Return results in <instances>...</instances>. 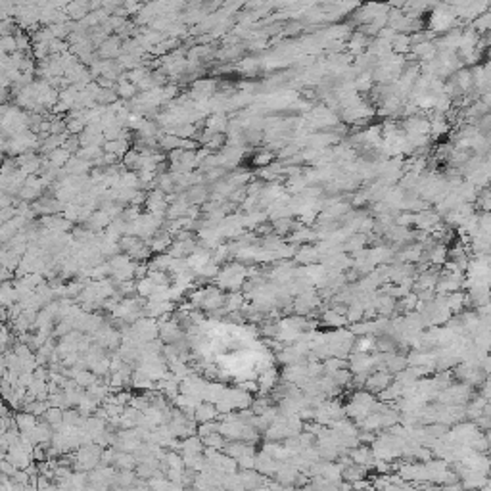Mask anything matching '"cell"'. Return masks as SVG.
I'll return each instance as SVG.
<instances>
[{
	"label": "cell",
	"mask_w": 491,
	"mask_h": 491,
	"mask_svg": "<svg viewBox=\"0 0 491 491\" xmlns=\"http://www.w3.org/2000/svg\"><path fill=\"white\" fill-rule=\"evenodd\" d=\"M391 380H394V374L388 372V370H374L372 374H368L367 380H365V389L370 391V394H380Z\"/></svg>",
	"instance_id": "1"
},
{
	"label": "cell",
	"mask_w": 491,
	"mask_h": 491,
	"mask_svg": "<svg viewBox=\"0 0 491 491\" xmlns=\"http://www.w3.org/2000/svg\"><path fill=\"white\" fill-rule=\"evenodd\" d=\"M202 443H204L205 447H211V449H223V445L227 443V438L223 436L221 432H211L207 434V436H204L202 438Z\"/></svg>",
	"instance_id": "3"
},
{
	"label": "cell",
	"mask_w": 491,
	"mask_h": 491,
	"mask_svg": "<svg viewBox=\"0 0 491 491\" xmlns=\"http://www.w3.org/2000/svg\"><path fill=\"white\" fill-rule=\"evenodd\" d=\"M219 417V410L215 409V405L211 403H202L200 401L198 405H196V409H194V418L198 420V422H207V420H213V418Z\"/></svg>",
	"instance_id": "2"
},
{
	"label": "cell",
	"mask_w": 491,
	"mask_h": 491,
	"mask_svg": "<svg viewBox=\"0 0 491 491\" xmlns=\"http://www.w3.org/2000/svg\"><path fill=\"white\" fill-rule=\"evenodd\" d=\"M323 321L326 324H332V326H345V323H347L345 315H338L334 309H330V311H326V313H324Z\"/></svg>",
	"instance_id": "4"
}]
</instances>
